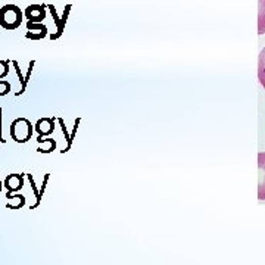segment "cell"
<instances>
[{"label": "cell", "instance_id": "cell-1", "mask_svg": "<svg viewBox=\"0 0 265 265\" xmlns=\"http://www.w3.org/2000/svg\"><path fill=\"white\" fill-rule=\"evenodd\" d=\"M23 11L16 5H5L0 9V27L5 30H16L23 24Z\"/></svg>", "mask_w": 265, "mask_h": 265}, {"label": "cell", "instance_id": "cell-2", "mask_svg": "<svg viewBox=\"0 0 265 265\" xmlns=\"http://www.w3.org/2000/svg\"><path fill=\"white\" fill-rule=\"evenodd\" d=\"M11 137H12L13 142L16 143H27L31 136H33V131H34V125L30 122V120L27 118H16V120L12 121L11 124Z\"/></svg>", "mask_w": 265, "mask_h": 265}, {"label": "cell", "instance_id": "cell-3", "mask_svg": "<svg viewBox=\"0 0 265 265\" xmlns=\"http://www.w3.org/2000/svg\"><path fill=\"white\" fill-rule=\"evenodd\" d=\"M258 199L265 201V152L258 153Z\"/></svg>", "mask_w": 265, "mask_h": 265}, {"label": "cell", "instance_id": "cell-4", "mask_svg": "<svg viewBox=\"0 0 265 265\" xmlns=\"http://www.w3.org/2000/svg\"><path fill=\"white\" fill-rule=\"evenodd\" d=\"M27 30L28 33L25 34L27 38L30 40H41L48 36V27L41 23H30L27 21Z\"/></svg>", "mask_w": 265, "mask_h": 265}, {"label": "cell", "instance_id": "cell-5", "mask_svg": "<svg viewBox=\"0 0 265 265\" xmlns=\"http://www.w3.org/2000/svg\"><path fill=\"white\" fill-rule=\"evenodd\" d=\"M25 18L30 23H41L46 18V9L45 5H30L25 9Z\"/></svg>", "mask_w": 265, "mask_h": 265}, {"label": "cell", "instance_id": "cell-6", "mask_svg": "<svg viewBox=\"0 0 265 265\" xmlns=\"http://www.w3.org/2000/svg\"><path fill=\"white\" fill-rule=\"evenodd\" d=\"M48 8L50 9L52 16H53V21L56 23V27H58V33H56V34H50V38H52V40H56V38H59V37L62 36V33H63V28H65V24H67V18H68V13H70V9H71V5H68V6L65 8V12H63L62 19L58 18V13H56V9H55L53 5H49Z\"/></svg>", "mask_w": 265, "mask_h": 265}, {"label": "cell", "instance_id": "cell-7", "mask_svg": "<svg viewBox=\"0 0 265 265\" xmlns=\"http://www.w3.org/2000/svg\"><path fill=\"white\" fill-rule=\"evenodd\" d=\"M3 186L11 193L19 192L24 187V175L23 174H9L3 181Z\"/></svg>", "mask_w": 265, "mask_h": 265}, {"label": "cell", "instance_id": "cell-8", "mask_svg": "<svg viewBox=\"0 0 265 265\" xmlns=\"http://www.w3.org/2000/svg\"><path fill=\"white\" fill-rule=\"evenodd\" d=\"M34 130L38 136H43V137L50 136L55 131V118H40L34 125Z\"/></svg>", "mask_w": 265, "mask_h": 265}, {"label": "cell", "instance_id": "cell-9", "mask_svg": "<svg viewBox=\"0 0 265 265\" xmlns=\"http://www.w3.org/2000/svg\"><path fill=\"white\" fill-rule=\"evenodd\" d=\"M6 199H8V204H6L8 209H21L25 206V196L19 194L18 192H16V194L8 192L6 193Z\"/></svg>", "mask_w": 265, "mask_h": 265}, {"label": "cell", "instance_id": "cell-10", "mask_svg": "<svg viewBox=\"0 0 265 265\" xmlns=\"http://www.w3.org/2000/svg\"><path fill=\"white\" fill-rule=\"evenodd\" d=\"M37 142H38L37 152H40V153H50L56 149V142L53 139H46L43 136H38Z\"/></svg>", "mask_w": 265, "mask_h": 265}, {"label": "cell", "instance_id": "cell-11", "mask_svg": "<svg viewBox=\"0 0 265 265\" xmlns=\"http://www.w3.org/2000/svg\"><path fill=\"white\" fill-rule=\"evenodd\" d=\"M258 34H265V0H258Z\"/></svg>", "mask_w": 265, "mask_h": 265}, {"label": "cell", "instance_id": "cell-12", "mask_svg": "<svg viewBox=\"0 0 265 265\" xmlns=\"http://www.w3.org/2000/svg\"><path fill=\"white\" fill-rule=\"evenodd\" d=\"M258 80L265 89V48L261 50L258 58Z\"/></svg>", "mask_w": 265, "mask_h": 265}, {"label": "cell", "instance_id": "cell-13", "mask_svg": "<svg viewBox=\"0 0 265 265\" xmlns=\"http://www.w3.org/2000/svg\"><path fill=\"white\" fill-rule=\"evenodd\" d=\"M27 179L30 180V184H31V189H33V192H34V194H36V204L31 206V209H34V208H37V206L40 205V202H41V196H40V192L37 190V186H36V181H34V179H33V175L31 174H27Z\"/></svg>", "mask_w": 265, "mask_h": 265}, {"label": "cell", "instance_id": "cell-14", "mask_svg": "<svg viewBox=\"0 0 265 265\" xmlns=\"http://www.w3.org/2000/svg\"><path fill=\"white\" fill-rule=\"evenodd\" d=\"M12 63L15 65V71H16V74H18V78L21 80V84H23V87H21V92H16V95H15V96L18 97V96H21V95L24 93L25 89H27V84H28V83H27V80H25L24 77H23V74H21V70H19L18 63H16V62H12Z\"/></svg>", "mask_w": 265, "mask_h": 265}, {"label": "cell", "instance_id": "cell-15", "mask_svg": "<svg viewBox=\"0 0 265 265\" xmlns=\"http://www.w3.org/2000/svg\"><path fill=\"white\" fill-rule=\"evenodd\" d=\"M58 121H59L60 127H62V131H63V134H65V139H67V142H68V146L62 150V153H65V152H68L70 149H71V146H73V140H71V136L68 134V131H67V127H65V122H63V120L62 118H58Z\"/></svg>", "mask_w": 265, "mask_h": 265}, {"label": "cell", "instance_id": "cell-16", "mask_svg": "<svg viewBox=\"0 0 265 265\" xmlns=\"http://www.w3.org/2000/svg\"><path fill=\"white\" fill-rule=\"evenodd\" d=\"M9 74V60H0V78H5Z\"/></svg>", "mask_w": 265, "mask_h": 265}, {"label": "cell", "instance_id": "cell-17", "mask_svg": "<svg viewBox=\"0 0 265 265\" xmlns=\"http://www.w3.org/2000/svg\"><path fill=\"white\" fill-rule=\"evenodd\" d=\"M2 114H3V109L0 108V143H5V139H3V134H2Z\"/></svg>", "mask_w": 265, "mask_h": 265}, {"label": "cell", "instance_id": "cell-18", "mask_svg": "<svg viewBox=\"0 0 265 265\" xmlns=\"http://www.w3.org/2000/svg\"><path fill=\"white\" fill-rule=\"evenodd\" d=\"M2 189H3V183H2V180H0V193H2Z\"/></svg>", "mask_w": 265, "mask_h": 265}]
</instances>
